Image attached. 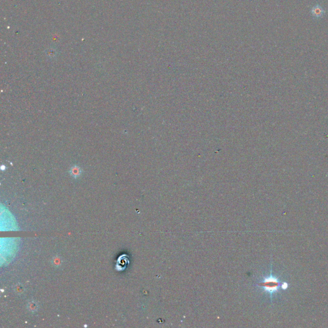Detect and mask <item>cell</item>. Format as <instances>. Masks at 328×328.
<instances>
[{
  "label": "cell",
  "instance_id": "obj_4",
  "mask_svg": "<svg viewBox=\"0 0 328 328\" xmlns=\"http://www.w3.org/2000/svg\"><path fill=\"white\" fill-rule=\"evenodd\" d=\"M281 287L283 290H286L288 287V283L287 282H283L281 284Z\"/></svg>",
  "mask_w": 328,
  "mask_h": 328
},
{
  "label": "cell",
  "instance_id": "obj_3",
  "mask_svg": "<svg viewBox=\"0 0 328 328\" xmlns=\"http://www.w3.org/2000/svg\"><path fill=\"white\" fill-rule=\"evenodd\" d=\"M71 173L72 176H78L81 173V170H80V168L79 167H77V166H75V167H73L72 168H71Z\"/></svg>",
  "mask_w": 328,
  "mask_h": 328
},
{
  "label": "cell",
  "instance_id": "obj_1",
  "mask_svg": "<svg viewBox=\"0 0 328 328\" xmlns=\"http://www.w3.org/2000/svg\"><path fill=\"white\" fill-rule=\"evenodd\" d=\"M259 285L264 290V291L269 293L271 297H272L274 293L279 291L281 284L279 279L274 276L272 272H271L270 275L264 278Z\"/></svg>",
  "mask_w": 328,
  "mask_h": 328
},
{
  "label": "cell",
  "instance_id": "obj_2",
  "mask_svg": "<svg viewBox=\"0 0 328 328\" xmlns=\"http://www.w3.org/2000/svg\"><path fill=\"white\" fill-rule=\"evenodd\" d=\"M311 13L312 14V16L314 18L317 19H319L324 16L325 12L321 6L317 5H314L312 7L311 9Z\"/></svg>",
  "mask_w": 328,
  "mask_h": 328
}]
</instances>
